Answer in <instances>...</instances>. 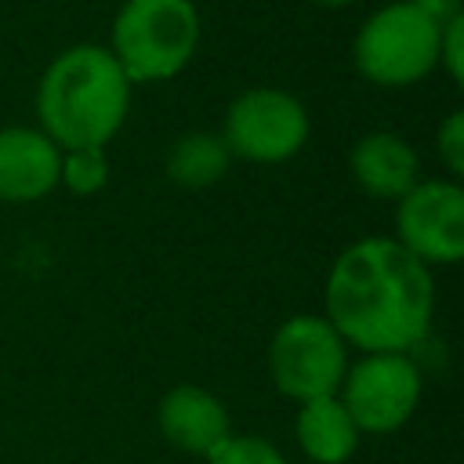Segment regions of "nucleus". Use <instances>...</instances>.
Instances as JSON below:
<instances>
[{
	"label": "nucleus",
	"instance_id": "f257e3e1",
	"mask_svg": "<svg viewBox=\"0 0 464 464\" xmlns=\"http://www.w3.org/2000/svg\"><path fill=\"white\" fill-rule=\"evenodd\" d=\"M431 312V268L395 239L370 236L352 243L326 276V319L362 355L410 352L424 341Z\"/></svg>",
	"mask_w": 464,
	"mask_h": 464
},
{
	"label": "nucleus",
	"instance_id": "f03ea898",
	"mask_svg": "<svg viewBox=\"0 0 464 464\" xmlns=\"http://www.w3.org/2000/svg\"><path fill=\"white\" fill-rule=\"evenodd\" d=\"M130 91L134 83L105 44H72L54 54L40 76V130L58 149H105L130 112Z\"/></svg>",
	"mask_w": 464,
	"mask_h": 464
},
{
	"label": "nucleus",
	"instance_id": "7ed1b4c3",
	"mask_svg": "<svg viewBox=\"0 0 464 464\" xmlns=\"http://www.w3.org/2000/svg\"><path fill=\"white\" fill-rule=\"evenodd\" d=\"M199 40L203 18L196 0H123L105 47L130 83H163L196 58Z\"/></svg>",
	"mask_w": 464,
	"mask_h": 464
},
{
	"label": "nucleus",
	"instance_id": "20e7f679",
	"mask_svg": "<svg viewBox=\"0 0 464 464\" xmlns=\"http://www.w3.org/2000/svg\"><path fill=\"white\" fill-rule=\"evenodd\" d=\"M439 25L410 0H392L362 18L352 40L355 72L377 87H413L439 69Z\"/></svg>",
	"mask_w": 464,
	"mask_h": 464
},
{
	"label": "nucleus",
	"instance_id": "39448f33",
	"mask_svg": "<svg viewBox=\"0 0 464 464\" xmlns=\"http://www.w3.org/2000/svg\"><path fill=\"white\" fill-rule=\"evenodd\" d=\"M348 370V344L326 315H290L268 344V373L286 399L337 395Z\"/></svg>",
	"mask_w": 464,
	"mask_h": 464
},
{
	"label": "nucleus",
	"instance_id": "423d86ee",
	"mask_svg": "<svg viewBox=\"0 0 464 464\" xmlns=\"http://www.w3.org/2000/svg\"><path fill=\"white\" fill-rule=\"evenodd\" d=\"M232 156L250 163H283L297 156L308 141V112L283 87H246L239 91L218 130Z\"/></svg>",
	"mask_w": 464,
	"mask_h": 464
},
{
	"label": "nucleus",
	"instance_id": "0eeeda50",
	"mask_svg": "<svg viewBox=\"0 0 464 464\" xmlns=\"http://www.w3.org/2000/svg\"><path fill=\"white\" fill-rule=\"evenodd\" d=\"M337 399L359 431L388 435L413 417L420 402V370L406 352H370L344 370Z\"/></svg>",
	"mask_w": 464,
	"mask_h": 464
},
{
	"label": "nucleus",
	"instance_id": "6e6552de",
	"mask_svg": "<svg viewBox=\"0 0 464 464\" xmlns=\"http://www.w3.org/2000/svg\"><path fill=\"white\" fill-rule=\"evenodd\" d=\"M395 243L428 268L460 261L464 188L457 181H417L402 199H395Z\"/></svg>",
	"mask_w": 464,
	"mask_h": 464
},
{
	"label": "nucleus",
	"instance_id": "1a4fd4ad",
	"mask_svg": "<svg viewBox=\"0 0 464 464\" xmlns=\"http://www.w3.org/2000/svg\"><path fill=\"white\" fill-rule=\"evenodd\" d=\"M156 420H160V435L174 450L192 453V457H210L232 435V420H228L225 402L199 384L170 388L160 399Z\"/></svg>",
	"mask_w": 464,
	"mask_h": 464
},
{
	"label": "nucleus",
	"instance_id": "9d476101",
	"mask_svg": "<svg viewBox=\"0 0 464 464\" xmlns=\"http://www.w3.org/2000/svg\"><path fill=\"white\" fill-rule=\"evenodd\" d=\"M62 149L40 127H0V203H36L58 188Z\"/></svg>",
	"mask_w": 464,
	"mask_h": 464
},
{
	"label": "nucleus",
	"instance_id": "9b49d317",
	"mask_svg": "<svg viewBox=\"0 0 464 464\" xmlns=\"http://www.w3.org/2000/svg\"><path fill=\"white\" fill-rule=\"evenodd\" d=\"M355 185L373 199H402L420 181V160L413 145L392 130H370L352 145L348 156Z\"/></svg>",
	"mask_w": 464,
	"mask_h": 464
},
{
	"label": "nucleus",
	"instance_id": "f8f14e48",
	"mask_svg": "<svg viewBox=\"0 0 464 464\" xmlns=\"http://www.w3.org/2000/svg\"><path fill=\"white\" fill-rule=\"evenodd\" d=\"M359 428L337 395H319L297 410V446L315 464H344L359 450Z\"/></svg>",
	"mask_w": 464,
	"mask_h": 464
},
{
	"label": "nucleus",
	"instance_id": "ddd939ff",
	"mask_svg": "<svg viewBox=\"0 0 464 464\" xmlns=\"http://www.w3.org/2000/svg\"><path fill=\"white\" fill-rule=\"evenodd\" d=\"M232 152L214 130H188L167 149V178L181 188H210L225 178Z\"/></svg>",
	"mask_w": 464,
	"mask_h": 464
},
{
	"label": "nucleus",
	"instance_id": "4468645a",
	"mask_svg": "<svg viewBox=\"0 0 464 464\" xmlns=\"http://www.w3.org/2000/svg\"><path fill=\"white\" fill-rule=\"evenodd\" d=\"M58 185H65L72 196H94L109 185V156L102 145H80L62 149L58 163Z\"/></svg>",
	"mask_w": 464,
	"mask_h": 464
},
{
	"label": "nucleus",
	"instance_id": "2eb2a0df",
	"mask_svg": "<svg viewBox=\"0 0 464 464\" xmlns=\"http://www.w3.org/2000/svg\"><path fill=\"white\" fill-rule=\"evenodd\" d=\"M207 464H286V457L265 442V439H254V435H228L210 457Z\"/></svg>",
	"mask_w": 464,
	"mask_h": 464
},
{
	"label": "nucleus",
	"instance_id": "dca6fc26",
	"mask_svg": "<svg viewBox=\"0 0 464 464\" xmlns=\"http://www.w3.org/2000/svg\"><path fill=\"white\" fill-rule=\"evenodd\" d=\"M439 69L453 83L464 80V11L439 25Z\"/></svg>",
	"mask_w": 464,
	"mask_h": 464
},
{
	"label": "nucleus",
	"instance_id": "f3484780",
	"mask_svg": "<svg viewBox=\"0 0 464 464\" xmlns=\"http://www.w3.org/2000/svg\"><path fill=\"white\" fill-rule=\"evenodd\" d=\"M435 152H439L442 167H446L453 178L464 174V112H460V109H453V112L439 123V130H435Z\"/></svg>",
	"mask_w": 464,
	"mask_h": 464
},
{
	"label": "nucleus",
	"instance_id": "a211bd4d",
	"mask_svg": "<svg viewBox=\"0 0 464 464\" xmlns=\"http://www.w3.org/2000/svg\"><path fill=\"white\" fill-rule=\"evenodd\" d=\"M413 7H420L424 14H431L435 22H446V18H453V14H460L464 7H460V0H410Z\"/></svg>",
	"mask_w": 464,
	"mask_h": 464
},
{
	"label": "nucleus",
	"instance_id": "6ab92c4d",
	"mask_svg": "<svg viewBox=\"0 0 464 464\" xmlns=\"http://www.w3.org/2000/svg\"><path fill=\"white\" fill-rule=\"evenodd\" d=\"M308 4H315V7H348L355 0H308Z\"/></svg>",
	"mask_w": 464,
	"mask_h": 464
}]
</instances>
